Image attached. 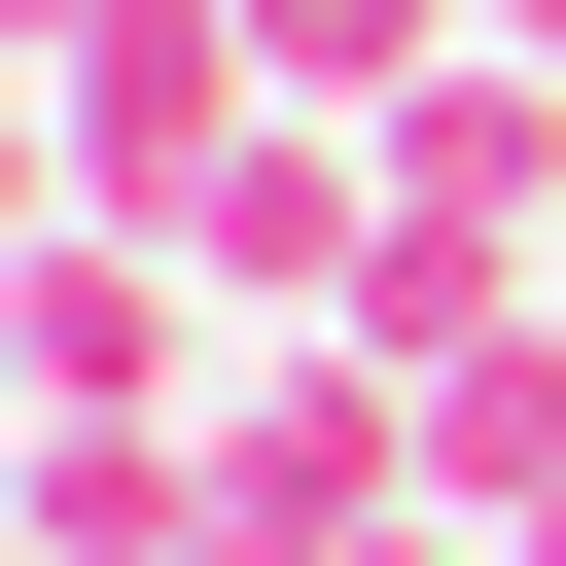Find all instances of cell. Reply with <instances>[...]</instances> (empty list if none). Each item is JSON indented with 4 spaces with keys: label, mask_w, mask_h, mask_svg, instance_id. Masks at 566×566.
I'll return each mask as SVG.
<instances>
[{
    "label": "cell",
    "mask_w": 566,
    "mask_h": 566,
    "mask_svg": "<svg viewBox=\"0 0 566 566\" xmlns=\"http://www.w3.org/2000/svg\"><path fill=\"white\" fill-rule=\"evenodd\" d=\"M495 566H566V495H531V531H495Z\"/></svg>",
    "instance_id": "6"
},
{
    "label": "cell",
    "mask_w": 566,
    "mask_h": 566,
    "mask_svg": "<svg viewBox=\"0 0 566 566\" xmlns=\"http://www.w3.org/2000/svg\"><path fill=\"white\" fill-rule=\"evenodd\" d=\"M35 424H212V283H177V212H35Z\"/></svg>",
    "instance_id": "3"
},
{
    "label": "cell",
    "mask_w": 566,
    "mask_h": 566,
    "mask_svg": "<svg viewBox=\"0 0 566 566\" xmlns=\"http://www.w3.org/2000/svg\"><path fill=\"white\" fill-rule=\"evenodd\" d=\"M177 460H212V531H248V566H424V531H460L389 354H212V424H177Z\"/></svg>",
    "instance_id": "1"
},
{
    "label": "cell",
    "mask_w": 566,
    "mask_h": 566,
    "mask_svg": "<svg viewBox=\"0 0 566 566\" xmlns=\"http://www.w3.org/2000/svg\"><path fill=\"white\" fill-rule=\"evenodd\" d=\"M248 106H283L248 0H35V142H71V212H177Z\"/></svg>",
    "instance_id": "2"
},
{
    "label": "cell",
    "mask_w": 566,
    "mask_h": 566,
    "mask_svg": "<svg viewBox=\"0 0 566 566\" xmlns=\"http://www.w3.org/2000/svg\"><path fill=\"white\" fill-rule=\"evenodd\" d=\"M248 35H283V106H424V71L495 35V0H248Z\"/></svg>",
    "instance_id": "5"
},
{
    "label": "cell",
    "mask_w": 566,
    "mask_h": 566,
    "mask_svg": "<svg viewBox=\"0 0 566 566\" xmlns=\"http://www.w3.org/2000/svg\"><path fill=\"white\" fill-rule=\"evenodd\" d=\"M424 566H495V531H424Z\"/></svg>",
    "instance_id": "7"
},
{
    "label": "cell",
    "mask_w": 566,
    "mask_h": 566,
    "mask_svg": "<svg viewBox=\"0 0 566 566\" xmlns=\"http://www.w3.org/2000/svg\"><path fill=\"white\" fill-rule=\"evenodd\" d=\"M389 389H424V495H460V531H531V495H566V283H495V318H460V354H389Z\"/></svg>",
    "instance_id": "4"
}]
</instances>
